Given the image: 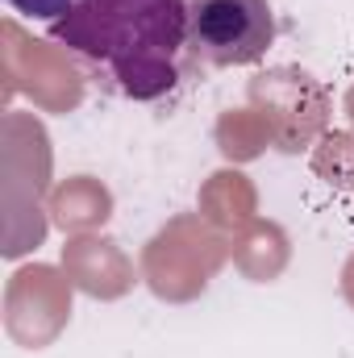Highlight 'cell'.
<instances>
[{"label":"cell","instance_id":"1","mask_svg":"<svg viewBox=\"0 0 354 358\" xmlns=\"http://www.w3.org/2000/svg\"><path fill=\"white\" fill-rule=\"evenodd\" d=\"M196 0H80L46 38L92 76L96 88L121 100H167L204 67L192 55Z\"/></svg>","mask_w":354,"mask_h":358},{"label":"cell","instance_id":"2","mask_svg":"<svg viewBox=\"0 0 354 358\" xmlns=\"http://www.w3.org/2000/svg\"><path fill=\"white\" fill-rule=\"evenodd\" d=\"M275 42V13L267 0H196L192 55L204 71L259 63Z\"/></svg>","mask_w":354,"mask_h":358},{"label":"cell","instance_id":"3","mask_svg":"<svg viewBox=\"0 0 354 358\" xmlns=\"http://www.w3.org/2000/svg\"><path fill=\"white\" fill-rule=\"evenodd\" d=\"M13 4V13H21L25 21H46V25H55V21H63L80 0H8Z\"/></svg>","mask_w":354,"mask_h":358}]
</instances>
